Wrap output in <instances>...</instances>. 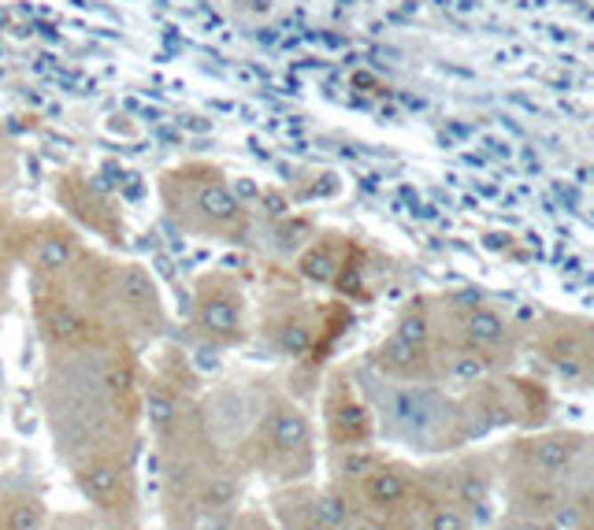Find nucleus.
<instances>
[{"label": "nucleus", "mask_w": 594, "mask_h": 530, "mask_svg": "<svg viewBox=\"0 0 594 530\" xmlns=\"http://www.w3.org/2000/svg\"><path fill=\"white\" fill-rule=\"evenodd\" d=\"M312 516L320 530H346L349 526V504L342 494H320L312 504Z\"/></svg>", "instance_id": "obj_11"}, {"label": "nucleus", "mask_w": 594, "mask_h": 530, "mask_svg": "<svg viewBox=\"0 0 594 530\" xmlns=\"http://www.w3.org/2000/svg\"><path fill=\"white\" fill-rule=\"evenodd\" d=\"M230 526V516L227 512H208V508H205V512L194 519V526H189V530H227Z\"/></svg>", "instance_id": "obj_16"}, {"label": "nucleus", "mask_w": 594, "mask_h": 530, "mask_svg": "<svg viewBox=\"0 0 594 530\" xmlns=\"http://www.w3.org/2000/svg\"><path fill=\"white\" fill-rule=\"evenodd\" d=\"M357 449H360V445H346L342 471H346V475H360V479H365L372 468H379V463H375V456H372V453H357Z\"/></svg>", "instance_id": "obj_15"}, {"label": "nucleus", "mask_w": 594, "mask_h": 530, "mask_svg": "<svg viewBox=\"0 0 594 530\" xmlns=\"http://www.w3.org/2000/svg\"><path fill=\"white\" fill-rule=\"evenodd\" d=\"M164 204L172 211V219L186 230H201V234H220V238H238L245 230V208L212 167L189 163L164 175Z\"/></svg>", "instance_id": "obj_1"}, {"label": "nucleus", "mask_w": 594, "mask_h": 530, "mask_svg": "<svg viewBox=\"0 0 594 530\" xmlns=\"http://www.w3.org/2000/svg\"><path fill=\"white\" fill-rule=\"evenodd\" d=\"M357 530H383V526H372V523H360Z\"/></svg>", "instance_id": "obj_19"}, {"label": "nucleus", "mask_w": 594, "mask_h": 530, "mask_svg": "<svg viewBox=\"0 0 594 530\" xmlns=\"http://www.w3.org/2000/svg\"><path fill=\"white\" fill-rule=\"evenodd\" d=\"M197 323H201V330L208 337H216V342H238V337L245 334L238 293L235 289H208V293H201Z\"/></svg>", "instance_id": "obj_2"}, {"label": "nucleus", "mask_w": 594, "mask_h": 530, "mask_svg": "<svg viewBox=\"0 0 594 530\" xmlns=\"http://www.w3.org/2000/svg\"><path fill=\"white\" fill-rule=\"evenodd\" d=\"M327 427H331V438L338 445H365L372 438V419H368L365 405H360L342 383H338V390L327 400Z\"/></svg>", "instance_id": "obj_3"}, {"label": "nucleus", "mask_w": 594, "mask_h": 530, "mask_svg": "<svg viewBox=\"0 0 594 530\" xmlns=\"http://www.w3.org/2000/svg\"><path fill=\"white\" fill-rule=\"evenodd\" d=\"M235 501H238V482L227 479V475H216L201 494V504L208 508V512H227Z\"/></svg>", "instance_id": "obj_13"}, {"label": "nucleus", "mask_w": 594, "mask_h": 530, "mask_svg": "<svg viewBox=\"0 0 594 530\" xmlns=\"http://www.w3.org/2000/svg\"><path fill=\"white\" fill-rule=\"evenodd\" d=\"M572 456H576V445L565 441V438H550V441H539L532 449V463L539 471H565Z\"/></svg>", "instance_id": "obj_9"}, {"label": "nucleus", "mask_w": 594, "mask_h": 530, "mask_svg": "<svg viewBox=\"0 0 594 530\" xmlns=\"http://www.w3.org/2000/svg\"><path fill=\"white\" fill-rule=\"evenodd\" d=\"M45 512H41V501L34 497H12L0 508V530H37Z\"/></svg>", "instance_id": "obj_8"}, {"label": "nucleus", "mask_w": 594, "mask_h": 530, "mask_svg": "<svg viewBox=\"0 0 594 530\" xmlns=\"http://www.w3.org/2000/svg\"><path fill=\"white\" fill-rule=\"evenodd\" d=\"M268 445L271 449H279V453H305L309 449V423L305 415L290 408V405H275L268 412Z\"/></svg>", "instance_id": "obj_4"}, {"label": "nucleus", "mask_w": 594, "mask_h": 530, "mask_svg": "<svg viewBox=\"0 0 594 530\" xmlns=\"http://www.w3.org/2000/svg\"><path fill=\"white\" fill-rule=\"evenodd\" d=\"M428 530H469V519H464L457 508L450 504H438L435 512L428 516Z\"/></svg>", "instance_id": "obj_14"}, {"label": "nucleus", "mask_w": 594, "mask_h": 530, "mask_svg": "<svg viewBox=\"0 0 594 530\" xmlns=\"http://www.w3.org/2000/svg\"><path fill=\"white\" fill-rule=\"evenodd\" d=\"M464 330H469V337L476 345H498L505 337V323L498 320L494 312H486V308H476L469 315V323H464Z\"/></svg>", "instance_id": "obj_12"}, {"label": "nucleus", "mask_w": 594, "mask_h": 530, "mask_svg": "<svg viewBox=\"0 0 594 530\" xmlns=\"http://www.w3.org/2000/svg\"><path fill=\"white\" fill-rule=\"evenodd\" d=\"M464 497H469V501H483V486L469 479V482H464Z\"/></svg>", "instance_id": "obj_17"}, {"label": "nucleus", "mask_w": 594, "mask_h": 530, "mask_svg": "<svg viewBox=\"0 0 594 530\" xmlns=\"http://www.w3.org/2000/svg\"><path fill=\"white\" fill-rule=\"evenodd\" d=\"M82 486H86V494L93 501H100L104 508H119L123 501V475L112 471V468H90V471H82Z\"/></svg>", "instance_id": "obj_7"}, {"label": "nucleus", "mask_w": 594, "mask_h": 530, "mask_svg": "<svg viewBox=\"0 0 594 530\" xmlns=\"http://www.w3.org/2000/svg\"><path fill=\"white\" fill-rule=\"evenodd\" d=\"M509 530H550L546 523H539V519H520V523H513Z\"/></svg>", "instance_id": "obj_18"}, {"label": "nucleus", "mask_w": 594, "mask_h": 530, "mask_svg": "<svg viewBox=\"0 0 594 530\" xmlns=\"http://www.w3.org/2000/svg\"><path fill=\"white\" fill-rule=\"evenodd\" d=\"M338 267H342V260H338L327 245H312L305 257H301V274H305V279H312V282H334L338 279Z\"/></svg>", "instance_id": "obj_10"}, {"label": "nucleus", "mask_w": 594, "mask_h": 530, "mask_svg": "<svg viewBox=\"0 0 594 530\" xmlns=\"http://www.w3.org/2000/svg\"><path fill=\"white\" fill-rule=\"evenodd\" d=\"M30 260L37 271H68L71 260H75V245L71 238L63 234H49V230H41L37 238H30Z\"/></svg>", "instance_id": "obj_5"}, {"label": "nucleus", "mask_w": 594, "mask_h": 530, "mask_svg": "<svg viewBox=\"0 0 594 530\" xmlns=\"http://www.w3.org/2000/svg\"><path fill=\"white\" fill-rule=\"evenodd\" d=\"M405 494H409V482L394 468H372L365 475V497L375 508H394V504L405 501Z\"/></svg>", "instance_id": "obj_6"}]
</instances>
